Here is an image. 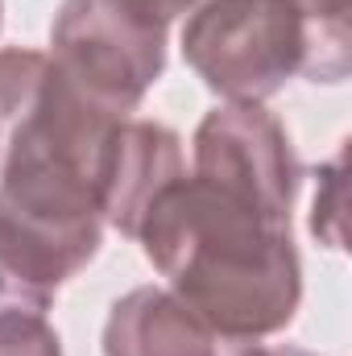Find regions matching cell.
Here are the masks:
<instances>
[{
    "mask_svg": "<svg viewBox=\"0 0 352 356\" xmlns=\"http://www.w3.org/2000/svg\"><path fill=\"white\" fill-rule=\"evenodd\" d=\"M141 4H145L158 21H166V25H170V21H178V17H186L199 0H141Z\"/></svg>",
    "mask_w": 352,
    "mask_h": 356,
    "instance_id": "30bf717a",
    "label": "cell"
},
{
    "mask_svg": "<svg viewBox=\"0 0 352 356\" xmlns=\"http://www.w3.org/2000/svg\"><path fill=\"white\" fill-rule=\"evenodd\" d=\"M186 170L182 166V141L175 129L158 120H125L112 154L108 199H104V224L120 236H133L154 195Z\"/></svg>",
    "mask_w": 352,
    "mask_h": 356,
    "instance_id": "8992f818",
    "label": "cell"
},
{
    "mask_svg": "<svg viewBox=\"0 0 352 356\" xmlns=\"http://www.w3.org/2000/svg\"><path fill=\"white\" fill-rule=\"evenodd\" d=\"M166 29L141 0H67L50 25V63L99 108L129 116L166 71Z\"/></svg>",
    "mask_w": 352,
    "mask_h": 356,
    "instance_id": "277c9868",
    "label": "cell"
},
{
    "mask_svg": "<svg viewBox=\"0 0 352 356\" xmlns=\"http://www.w3.org/2000/svg\"><path fill=\"white\" fill-rule=\"evenodd\" d=\"M182 58L228 104H262L298 75L340 83L349 33L323 29L303 0H199L182 21Z\"/></svg>",
    "mask_w": 352,
    "mask_h": 356,
    "instance_id": "3957f363",
    "label": "cell"
},
{
    "mask_svg": "<svg viewBox=\"0 0 352 356\" xmlns=\"http://www.w3.org/2000/svg\"><path fill=\"white\" fill-rule=\"evenodd\" d=\"M0 13H4V4H0ZM0 21H4V17H0Z\"/></svg>",
    "mask_w": 352,
    "mask_h": 356,
    "instance_id": "7c38bea8",
    "label": "cell"
},
{
    "mask_svg": "<svg viewBox=\"0 0 352 356\" xmlns=\"http://www.w3.org/2000/svg\"><path fill=\"white\" fill-rule=\"evenodd\" d=\"M265 356H311V353H303V348H290V344H286V348H265Z\"/></svg>",
    "mask_w": 352,
    "mask_h": 356,
    "instance_id": "8fae6325",
    "label": "cell"
},
{
    "mask_svg": "<svg viewBox=\"0 0 352 356\" xmlns=\"http://www.w3.org/2000/svg\"><path fill=\"white\" fill-rule=\"evenodd\" d=\"M104 356H265V344L220 332L170 290L137 286L108 311Z\"/></svg>",
    "mask_w": 352,
    "mask_h": 356,
    "instance_id": "5b68a950",
    "label": "cell"
},
{
    "mask_svg": "<svg viewBox=\"0 0 352 356\" xmlns=\"http://www.w3.org/2000/svg\"><path fill=\"white\" fill-rule=\"evenodd\" d=\"M125 120L63 79L46 54L42 83L4 133L0 249L54 294L99 253L108 175Z\"/></svg>",
    "mask_w": 352,
    "mask_h": 356,
    "instance_id": "7a4b0ae2",
    "label": "cell"
},
{
    "mask_svg": "<svg viewBox=\"0 0 352 356\" xmlns=\"http://www.w3.org/2000/svg\"><path fill=\"white\" fill-rule=\"evenodd\" d=\"M303 166L262 104L211 108L191 141V170L145 207L133 241L191 311L232 336L265 340L303 298L290 207Z\"/></svg>",
    "mask_w": 352,
    "mask_h": 356,
    "instance_id": "6da1fadb",
    "label": "cell"
},
{
    "mask_svg": "<svg viewBox=\"0 0 352 356\" xmlns=\"http://www.w3.org/2000/svg\"><path fill=\"white\" fill-rule=\"evenodd\" d=\"M54 307V290H46L42 282H33L25 269L17 266L4 249H0V315H46Z\"/></svg>",
    "mask_w": 352,
    "mask_h": 356,
    "instance_id": "9c48e42d",
    "label": "cell"
},
{
    "mask_svg": "<svg viewBox=\"0 0 352 356\" xmlns=\"http://www.w3.org/2000/svg\"><path fill=\"white\" fill-rule=\"evenodd\" d=\"M0 356H63L46 315H0Z\"/></svg>",
    "mask_w": 352,
    "mask_h": 356,
    "instance_id": "ba28073f",
    "label": "cell"
},
{
    "mask_svg": "<svg viewBox=\"0 0 352 356\" xmlns=\"http://www.w3.org/2000/svg\"><path fill=\"white\" fill-rule=\"evenodd\" d=\"M46 75V54L38 50H0V145L13 124V116L29 104Z\"/></svg>",
    "mask_w": 352,
    "mask_h": 356,
    "instance_id": "52a82bcc",
    "label": "cell"
}]
</instances>
